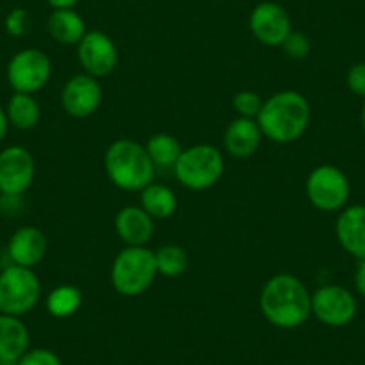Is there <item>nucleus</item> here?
<instances>
[{
	"label": "nucleus",
	"mask_w": 365,
	"mask_h": 365,
	"mask_svg": "<svg viewBox=\"0 0 365 365\" xmlns=\"http://www.w3.org/2000/svg\"><path fill=\"white\" fill-rule=\"evenodd\" d=\"M104 170L115 187L124 192H142L154 181L153 160L145 145L129 138L115 140L104 154Z\"/></svg>",
	"instance_id": "nucleus-3"
},
{
	"label": "nucleus",
	"mask_w": 365,
	"mask_h": 365,
	"mask_svg": "<svg viewBox=\"0 0 365 365\" xmlns=\"http://www.w3.org/2000/svg\"><path fill=\"white\" fill-rule=\"evenodd\" d=\"M335 233L344 251L356 259H365V206L344 208L336 219Z\"/></svg>",
	"instance_id": "nucleus-15"
},
{
	"label": "nucleus",
	"mask_w": 365,
	"mask_h": 365,
	"mask_svg": "<svg viewBox=\"0 0 365 365\" xmlns=\"http://www.w3.org/2000/svg\"><path fill=\"white\" fill-rule=\"evenodd\" d=\"M154 256H156L158 274H161L165 278H178L187 270L188 255L181 245H163L154 252Z\"/></svg>",
	"instance_id": "nucleus-24"
},
{
	"label": "nucleus",
	"mask_w": 365,
	"mask_h": 365,
	"mask_svg": "<svg viewBox=\"0 0 365 365\" xmlns=\"http://www.w3.org/2000/svg\"><path fill=\"white\" fill-rule=\"evenodd\" d=\"M354 285H356L358 294L365 297V259H358L356 272H354Z\"/></svg>",
	"instance_id": "nucleus-30"
},
{
	"label": "nucleus",
	"mask_w": 365,
	"mask_h": 365,
	"mask_svg": "<svg viewBox=\"0 0 365 365\" xmlns=\"http://www.w3.org/2000/svg\"><path fill=\"white\" fill-rule=\"evenodd\" d=\"M259 310L276 328H299L312 315V294L294 274H276L263 285Z\"/></svg>",
	"instance_id": "nucleus-1"
},
{
	"label": "nucleus",
	"mask_w": 365,
	"mask_h": 365,
	"mask_svg": "<svg viewBox=\"0 0 365 365\" xmlns=\"http://www.w3.org/2000/svg\"><path fill=\"white\" fill-rule=\"evenodd\" d=\"M47 31L61 45H77L88 33L83 16L73 9H54L48 16Z\"/></svg>",
	"instance_id": "nucleus-19"
},
{
	"label": "nucleus",
	"mask_w": 365,
	"mask_h": 365,
	"mask_svg": "<svg viewBox=\"0 0 365 365\" xmlns=\"http://www.w3.org/2000/svg\"><path fill=\"white\" fill-rule=\"evenodd\" d=\"M263 101L259 99V96L256 91L244 90L238 91L237 96L233 97V108L238 113V117L244 118H258L259 111H262Z\"/></svg>",
	"instance_id": "nucleus-25"
},
{
	"label": "nucleus",
	"mask_w": 365,
	"mask_h": 365,
	"mask_svg": "<svg viewBox=\"0 0 365 365\" xmlns=\"http://www.w3.org/2000/svg\"><path fill=\"white\" fill-rule=\"evenodd\" d=\"M249 29L259 43L282 47L292 33V22L283 6L276 2H259L249 15Z\"/></svg>",
	"instance_id": "nucleus-12"
},
{
	"label": "nucleus",
	"mask_w": 365,
	"mask_h": 365,
	"mask_svg": "<svg viewBox=\"0 0 365 365\" xmlns=\"http://www.w3.org/2000/svg\"><path fill=\"white\" fill-rule=\"evenodd\" d=\"M347 88L365 99V63H354L347 72Z\"/></svg>",
	"instance_id": "nucleus-29"
},
{
	"label": "nucleus",
	"mask_w": 365,
	"mask_h": 365,
	"mask_svg": "<svg viewBox=\"0 0 365 365\" xmlns=\"http://www.w3.org/2000/svg\"><path fill=\"white\" fill-rule=\"evenodd\" d=\"M19 365H63V361L54 351L36 347V349H27V353L19 360Z\"/></svg>",
	"instance_id": "nucleus-28"
},
{
	"label": "nucleus",
	"mask_w": 365,
	"mask_h": 365,
	"mask_svg": "<svg viewBox=\"0 0 365 365\" xmlns=\"http://www.w3.org/2000/svg\"><path fill=\"white\" fill-rule=\"evenodd\" d=\"M178 181L194 192L215 187L224 174V154L210 143H197L182 149L178 163L174 165Z\"/></svg>",
	"instance_id": "nucleus-5"
},
{
	"label": "nucleus",
	"mask_w": 365,
	"mask_h": 365,
	"mask_svg": "<svg viewBox=\"0 0 365 365\" xmlns=\"http://www.w3.org/2000/svg\"><path fill=\"white\" fill-rule=\"evenodd\" d=\"M52 76V61L40 48H24L16 52L8 65V83L16 93L43 90Z\"/></svg>",
	"instance_id": "nucleus-8"
},
{
	"label": "nucleus",
	"mask_w": 365,
	"mask_h": 365,
	"mask_svg": "<svg viewBox=\"0 0 365 365\" xmlns=\"http://www.w3.org/2000/svg\"><path fill=\"white\" fill-rule=\"evenodd\" d=\"M361 129H364L365 133V101H364V106H361Z\"/></svg>",
	"instance_id": "nucleus-33"
},
{
	"label": "nucleus",
	"mask_w": 365,
	"mask_h": 365,
	"mask_svg": "<svg viewBox=\"0 0 365 365\" xmlns=\"http://www.w3.org/2000/svg\"><path fill=\"white\" fill-rule=\"evenodd\" d=\"M0 365H19V361H13V360H0Z\"/></svg>",
	"instance_id": "nucleus-34"
},
{
	"label": "nucleus",
	"mask_w": 365,
	"mask_h": 365,
	"mask_svg": "<svg viewBox=\"0 0 365 365\" xmlns=\"http://www.w3.org/2000/svg\"><path fill=\"white\" fill-rule=\"evenodd\" d=\"M40 296V279L33 269L11 263L0 272V314L22 317L36 307Z\"/></svg>",
	"instance_id": "nucleus-6"
},
{
	"label": "nucleus",
	"mask_w": 365,
	"mask_h": 365,
	"mask_svg": "<svg viewBox=\"0 0 365 365\" xmlns=\"http://www.w3.org/2000/svg\"><path fill=\"white\" fill-rule=\"evenodd\" d=\"M47 237L34 226L19 227L8 242V255L13 265L33 269L47 255Z\"/></svg>",
	"instance_id": "nucleus-14"
},
{
	"label": "nucleus",
	"mask_w": 365,
	"mask_h": 365,
	"mask_svg": "<svg viewBox=\"0 0 365 365\" xmlns=\"http://www.w3.org/2000/svg\"><path fill=\"white\" fill-rule=\"evenodd\" d=\"M140 206L153 217L154 220L168 219L178 210V197L174 190L168 188L167 185L160 182H150L149 187L140 192Z\"/></svg>",
	"instance_id": "nucleus-20"
},
{
	"label": "nucleus",
	"mask_w": 365,
	"mask_h": 365,
	"mask_svg": "<svg viewBox=\"0 0 365 365\" xmlns=\"http://www.w3.org/2000/svg\"><path fill=\"white\" fill-rule=\"evenodd\" d=\"M8 129H9L8 115H6L4 108L0 106V142L6 138V135H8Z\"/></svg>",
	"instance_id": "nucleus-32"
},
{
	"label": "nucleus",
	"mask_w": 365,
	"mask_h": 365,
	"mask_svg": "<svg viewBox=\"0 0 365 365\" xmlns=\"http://www.w3.org/2000/svg\"><path fill=\"white\" fill-rule=\"evenodd\" d=\"M29 349V329L15 315L0 314V360L19 361Z\"/></svg>",
	"instance_id": "nucleus-18"
},
{
	"label": "nucleus",
	"mask_w": 365,
	"mask_h": 365,
	"mask_svg": "<svg viewBox=\"0 0 365 365\" xmlns=\"http://www.w3.org/2000/svg\"><path fill=\"white\" fill-rule=\"evenodd\" d=\"M34 175L36 163L26 147L9 145L0 150V194L19 197L29 190Z\"/></svg>",
	"instance_id": "nucleus-9"
},
{
	"label": "nucleus",
	"mask_w": 365,
	"mask_h": 365,
	"mask_svg": "<svg viewBox=\"0 0 365 365\" xmlns=\"http://www.w3.org/2000/svg\"><path fill=\"white\" fill-rule=\"evenodd\" d=\"M351 185L347 175L335 165L314 168L307 179V197L321 212H339L347 205Z\"/></svg>",
	"instance_id": "nucleus-7"
},
{
	"label": "nucleus",
	"mask_w": 365,
	"mask_h": 365,
	"mask_svg": "<svg viewBox=\"0 0 365 365\" xmlns=\"http://www.w3.org/2000/svg\"><path fill=\"white\" fill-rule=\"evenodd\" d=\"M145 149L149 158L153 160L154 167L168 168L178 163L179 156L182 153V147L175 136L168 135V133H158L153 135L145 143Z\"/></svg>",
	"instance_id": "nucleus-22"
},
{
	"label": "nucleus",
	"mask_w": 365,
	"mask_h": 365,
	"mask_svg": "<svg viewBox=\"0 0 365 365\" xmlns=\"http://www.w3.org/2000/svg\"><path fill=\"white\" fill-rule=\"evenodd\" d=\"M115 231L125 245L142 247L154 235V219L142 206H124L115 217Z\"/></svg>",
	"instance_id": "nucleus-16"
},
{
	"label": "nucleus",
	"mask_w": 365,
	"mask_h": 365,
	"mask_svg": "<svg viewBox=\"0 0 365 365\" xmlns=\"http://www.w3.org/2000/svg\"><path fill=\"white\" fill-rule=\"evenodd\" d=\"M103 103V86L99 79L88 73L70 77L61 90V106L73 118H88Z\"/></svg>",
	"instance_id": "nucleus-13"
},
{
	"label": "nucleus",
	"mask_w": 365,
	"mask_h": 365,
	"mask_svg": "<svg viewBox=\"0 0 365 365\" xmlns=\"http://www.w3.org/2000/svg\"><path fill=\"white\" fill-rule=\"evenodd\" d=\"M79 0H47V4L52 9H73Z\"/></svg>",
	"instance_id": "nucleus-31"
},
{
	"label": "nucleus",
	"mask_w": 365,
	"mask_h": 365,
	"mask_svg": "<svg viewBox=\"0 0 365 365\" xmlns=\"http://www.w3.org/2000/svg\"><path fill=\"white\" fill-rule=\"evenodd\" d=\"M282 47L290 59H297V61H299V59H307L308 56H310L312 41L310 38L304 33H301V31H297V33L292 31Z\"/></svg>",
	"instance_id": "nucleus-26"
},
{
	"label": "nucleus",
	"mask_w": 365,
	"mask_h": 365,
	"mask_svg": "<svg viewBox=\"0 0 365 365\" xmlns=\"http://www.w3.org/2000/svg\"><path fill=\"white\" fill-rule=\"evenodd\" d=\"M262 136L263 133L255 118L238 117L227 125L224 133V147L230 156L237 160H247L259 149Z\"/></svg>",
	"instance_id": "nucleus-17"
},
{
	"label": "nucleus",
	"mask_w": 365,
	"mask_h": 365,
	"mask_svg": "<svg viewBox=\"0 0 365 365\" xmlns=\"http://www.w3.org/2000/svg\"><path fill=\"white\" fill-rule=\"evenodd\" d=\"M83 304V292L73 285H59L47 296L45 307L56 319H68Z\"/></svg>",
	"instance_id": "nucleus-23"
},
{
	"label": "nucleus",
	"mask_w": 365,
	"mask_h": 365,
	"mask_svg": "<svg viewBox=\"0 0 365 365\" xmlns=\"http://www.w3.org/2000/svg\"><path fill=\"white\" fill-rule=\"evenodd\" d=\"M356 299L340 285H322L312 294V314L329 328L347 326L356 315Z\"/></svg>",
	"instance_id": "nucleus-10"
},
{
	"label": "nucleus",
	"mask_w": 365,
	"mask_h": 365,
	"mask_svg": "<svg viewBox=\"0 0 365 365\" xmlns=\"http://www.w3.org/2000/svg\"><path fill=\"white\" fill-rule=\"evenodd\" d=\"M6 31H8L9 36L22 38L29 33L31 27V16L29 11L24 8H15L9 11V15L6 16Z\"/></svg>",
	"instance_id": "nucleus-27"
},
{
	"label": "nucleus",
	"mask_w": 365,
	"mask_h": 365,
	"mask_svg": "<svg viewBox=\"0 0 365 365\" xmlns=\"http://www.w3.org/2000/svg\"><path fill=\"white\" fill-rule=\"evenodd\" d=\"M77 59L84 68V73L101 79L110 76L117 66V45L103 31H88L77 43Z\"/></svg>",
	"instance_id": "nucleus-11"
},
{
	"label": "nucleus",
	"mask_w": 365,
	"mask_h": 365,
	"mask_svg": "<svg viewBox=\"0 0 365 365\" xmlns=\"http://www.w3.org/2000/svg\"><path fill=\"white\" fill-rule=\"evenodd\" d=\"M312 120V108L299 91L283 90L263 101L258 122L263 136L274 143H294L307 133Z\"/></svg>",
	"instance_id": "nucleus-2"
},
{
	"label": "nucleus",
	"mask_w": 365,
	"mask_h": 365,
	"mask_svg": "<svg viewBox=\"0 0 365 365\" xmlns=\"http://www.w3.org/2000/svg\"><path fill=\"white\" fill-rule=\"evenodd\" d=\"M9 125L20 131H31L38 125L41 118L40 103L31 93H13L6 108Z\"/></svg>",
	"instance_id": "nucleus-21"
},
{
	"label": "nucleus",
	"mask_w": 365,
	"mask_h": 365,
	"mask_svg": "<svg viewBox=\"0 0 365 365\" xmlns=\"http://www.w3.org/2000/svg\"><path fill=\"white\" fill-rule=\"evenodd\" d=\"M158 269L156 256L147 245H125L111 265V285L120 296L135 297L145 292L154 283Z\"/></svg>",
	"instance_id": "nucleus-4"
}]
</instances>
